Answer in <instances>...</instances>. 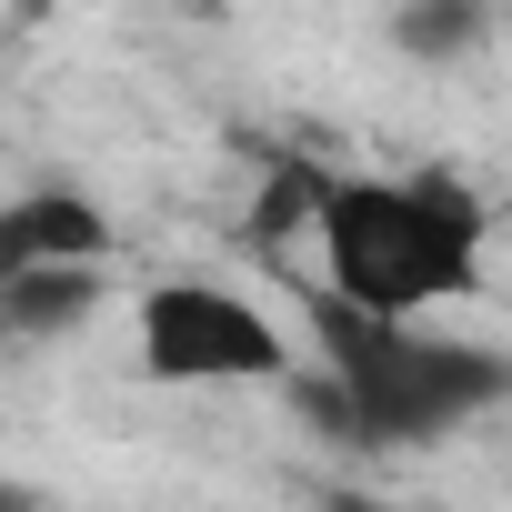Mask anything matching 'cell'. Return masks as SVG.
<instances>
[{
    "label": "cell",
    "mask_w": 512,
    "mask_h": 512,
    "mask_svg": "<svg viewBox=\"0 0 512 512\" xmlns=\"http://www.w3.org/2000/svg\"><path fill=\"white\" fill-rule=\"evenodd\" d=\"M312 241H322V282L392 322H412L422 302L482 292V201L442 171H412V181H332L322 171Z\"/></svg>",
    "instance_id": "cell-1"
},
{
    "label": "cell",
    "mask_w": 512,
    "mask_h": 512,
    "mask_svg": "<svg viewBox=\"0 0 512 512\" xmlns=\"http://www.w3.org/2000/svg\"><path fill=\"white\" fill-rule=\"evenodd\" d=\"M312 342H322L332 372H322L302 402H312L332 432H352V442H442L452 422L492 412L502 382H512L492 352L432 342V332H412V322H392V312H362V302H342V292L312 302Z\"/></svg>",
    "instance_id": "cell-2"
},
{
    "label": "cell",
    "mask_w": 512,
    "mask_h": 512,
    "mask_svg": "<svg viewBox=\"0 0 512 512\" xmlns=\"http://www.w3.org/2000/svg\"><path fill=\"white\" fill-rule=\"evenodd\" d=\"M141 362L161 382H282L292 342L272 332V312L221 282H151L141 292Z\"/></svg>",
    "instance_id": "cell-3"
},
{
    "label": "cell",
    "mask_w": 512,
    "mask_h": 512,
    "mask_svg": "<svg viewBox=\"0 0 512 512\" xmlns=\"http://www.w3.org/2000/svg\"><path fill=\"white\" fill-rule=\"evenodd\" d=\"M0 251H11V262H101V251H111V221H101L81 191H31L11 221H0Z\"/></svg>",
    "instance_id": "cell-4"
},
{
    "label": "cell",
    "mask_w": 512,
    "mask_h": 512,
    "mask_svg": "<svg viewBox=\"0 0 512 512\" xmlns=\"http://www.w3.org/2000/svg\"><path fill=\"white\" fill-rule=\"evenodd\" d=\"M11 332H81L101 312V262H11Z\"/></svg>",
    "instance_id": "cell-5"
},
{
    "label": "cell",
    "mask_w": 512,
    "mask_h": 512,
    "mask_svg": "<svg viewBox=\"0 0 512 512\" xmlns=\"http://www.w3.org/2000/svg\"><path fill=\"white\" fill-rule=\"evenodd\" d=\"M462 41H482V0H412V11H402V51L452 61Z\"/></svg>",
    "instance_id": "cell-6"
},
{
    "label": "cell",
    "mask_w": 512,
    "mask_h": 512,
    "mask_svg": "<svg viewBox=\"0 0 512 512\" xmlns=\"http://www.w3.org/2000/svg\"><path fill=\"white\" fill-rule=\"evenodd\" d=\"M352 512H452V502H352Z\"/></svg>",
    "instance_id": "cell-7"
}]
</instances>
